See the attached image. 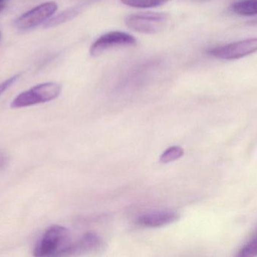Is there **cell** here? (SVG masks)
Here are the masks:
<instances>
[{"mask_svg": "<svg viewBox=\"0 0 257 257\" xmlns=\"http://www.w3.org/2000/svg\"><path fill=\"white\" fill-rule=\"evenodd\" d=\"M74 245L69 229L54 225L48 228L38 241L33 255L39 257L69 256L74 254Z\"/></svg>", "mask_w": 257, "mask_h": 257, "instance_id": "cell-1", "label": "cell"}, {"mask_svg": "<svg viewBox=\"0 0 257 257\" xmlns=\"http://www.w3.org/2000/svg\"><path fill=\"white\" fill-rule=\"evenodd\" d=\"M61 92L58 83L45 82L37 84L18 95L11 104L12 108H23L49 102L56 99Z\"/></svg>", "mask_w": 257, "mask_h": 257, "instance_id": "cell-2", "label": "cell"}, {"mask_svg": "<svg viewBox=\"0 0 257 257\" xmlns=\"http://www.w3.org/2000/svg\"><path fill=\"white\" fill-rule=\"evenodd\" d=\"M257 51V38L244 39L208 50V54L221 60L242 58Z\"/></svg>", "mask_w": 257, "mask_h": 257, "instance_id": "cell-3", "label": "cell"}, {"mask_svg": "<svg viewBox=\"0 0 257 257\" xmlns=\"http://www.w3.org/2000/svg\"><path fill=\"white\" fill-rule=\"evenodd\" d=\"M168 15L164 13L138 14L128 16L125 20L128 28L139 33L154 34L164 28Z\"/></svg>", "mask_w": 257, "mask_h": 257, "instance_id": "cell-4", "label": "cell"}, {"mask_svg": "<svg viewBox=\"0 0 257 257\" xmlns=\"http://www.w3.org/2000/svg\"><path fill=\"white\" fill-rule=\"evenodd\" d=\"M57 8L58 6L54 2L42 3L23 14L15 21V26L21 30H28L45 24L54 15Z\"/></svg>", "mask_w": 257, "mask_h": 257, "instance_id": "cell-5", "label": "cell"}, {"mask_svg": "<svg viewBox=\"0 0 257 257\" xmlns=\"http://www.w3.org/2000/svg\"><path fill=\"white\" fill-rule=\"evenodd\" d=\"M136 38L128 33L114 31L105 33L95 41L90 47V54L93 57L99 55L108 48L116 46H134L136 45Z\"/></svg>", "mask_w": 257, "mask_h": 257, "instance_id": "cell-6", "label": "cell"}, {"mask_svg": "<svg viewBox=\"0 0 257 257\" xmlns=\"http://www.w3.org/2000/svg\"><path fill=\"white\" fill-rule=\"evenodd\" d=\"M180 214L173 211H157L143 214L138 218L137 223L146 228L167 226L179 219Z\"/></svg>", "mask_w": 257, "mask_h": 257, "instance_id": "cell-7", "label": "cell"}, {"mask_svg": "<svg viewBox=\"0 0 257 257\" xmlns=\"http://www.w3.org/2000/svg\"><path fill=\"white\" fill-rule=\"evenodd\" d=\"M102 244V240L97 234L88 232L83 236L74 246V254L76 252L93 251L99 248Z\"/></svg>", "mask_w": 257, "mask_h": 257, "instance_id": "cell-8", "label": "cell"}, {"mask_svg": "<svg viewBox=\"0 0 257 257\" xmlns=\"http://www.w3.org/2000/svg\"><path fill=\"white\" fill-rule=\"evenodd\" d=\"M81 6H75V7L66 9V10L60 12L58 15H55V16L52 17V18L48 20V21L44 24H45L44 27H45V28H50V27H56V26L63 24V23L66 22V21L75 18V17L81 12Z\"/></svg>", "mask_w": 257, "mask_h": 257, "instance_id": "cell-9", "label": "cell"}, {"mask_svg": "<svg viewBox=\"0 0 257 257\" xmlns=\"http://www.w3.org/2000/svg\"><path fill=\"white\" fill-rule=\"evenodd\" d=\"M232 9L237 15L242 16L257 15V0H241L233 3Z\"/></svg>", "mask_w": 257, "mask_h": 257, "instance_id": "cell-10", "label": "cell"}, {"mask_svg": "<svg viewBox=\"0 0 257 257\" xmlns=\"http://www.w3.org/2000/svg\"><path fill=\"white\" fill-rule=\"evenodd\" d=\"M169 0H121V3L130 7L148 9L162 6Z\"/></svg>", "mask_w": 257, "mask_h": 257, "instance_id": "cell-11", "label": "cell"}, {"mask_svg": "<svg viewBox=\"0 0 257 257\" xmlns=\"http://www.w3.org/2000/svg\"><path fill=\"white\" fill-rule=\"evenodd\" d=\"M184 149L181 146H171L162 154L160 158V162L167 164V163L179 159L184 155Z\"/></svg>", "mask_w": 257, "mask_h": 257, "instance_id": "cell-12", "label": "cell"}, {"mask_svg": "<svg viewBox=\"0 0 257 257\" xmlns=\"http://www.w3.org/2000/svg\"><path fill=\"white\" fill-rule=\"evenodd\" d=\"M257 256V231L251 239L246 244L238 253L239 257H253Z\"/></svg>", "mask_w": 257, "mask_h": 257, "instance_id": "cell-13", "label": "cell"}, {"mask_svg": "<svg viewBox=\"0 0 257 257\" xmlns=\"http://www.w3.org/2000/svg\"><path fill=\"white\" fill-rule=\"evenodd\" d=\"M20 74H16L13 76L10 77L8 79L5 80L3 82L0 83V96L9 89L12 84H15V81L19 78Z\"/></svg>", "mask_w": 257, "mask_h": 257, "instance_id": "cell-14", "label": "cell"}, {"mask_svg": "<svg viewBox=\"0 0 257 257\" xmlns=\"http://www.w3.org/2000/svg\"><path fill=\"white\" fill-rule=\"evenodd\" d=\"M9 159L5 154L0 152V170H3L7 166Z\"/></svg>", "mask_w": 257, "mask_h": 257, "instance_id": "cell-15", "label": "cell"}, {"mask_svg": "<svg viewBox=\"0 0 257 257\" xmlns=\"http://www.w3.org/2000/svg\"><path fill=\"white\" fill-rule=\"evenodd\" d=\"M3 9V5H0V12H1L2 9Z\"/></svg>", "mask_w": 257, "mask_h": 257, "instance_id": "cell-16", "label": "cell"}, {"mask_svg": "<svg viewBox=\"0 0 257 257\" xmlns=\"http://www.w3.org/2000/svg\"><path fill=\"white\" fill-rule=\"evenodd\" d=\"M4 1H6V0H0V5H3V3Z\"/></svg>", "mask_w": 257, "mask_h": 257, "instance_id": "cell-17", "label": "cell"}]
</instances>
